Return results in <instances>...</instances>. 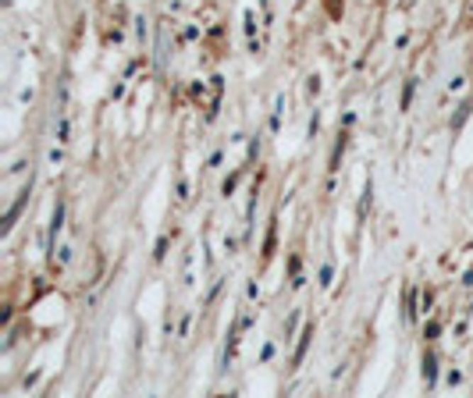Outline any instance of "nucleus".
I'll return each mask as SVG.
<instances>
[{
	"instance_id": "1",
	"label": "nucleus",
	"mask_w": 473,
	"mask_h": 398,
	"mask_svg": "<svg viewBox=\"0 0 473 398\" xmlns=\"http://www.w3.org/2000/svg\"><path fill=\"white\" fill-rule=\"evenodd\" d=\"M434 370H438V363H434V355L427 352V355H423V380H427V384H434Z\"/></svg>"
}]
</instances>
